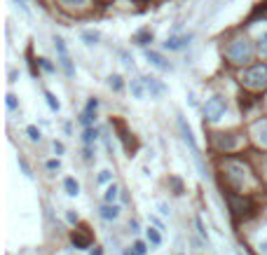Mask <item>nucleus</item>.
Listing matches in <instances>:
<instances>
[{
	"instance_id": "obj_1",
	"label": "nucleus",
	"mask_w": 267,
	"mask_h": 255,
	"mask_svg": "<svg viewBox=\"0 0 267 255\" xmlns=\"http://www.w3.org/2000/svg\"><path fill=\"white\" fill-rule=\"evenodd\" d=\"M178 129H181V136L183 140L190 145V150H193V157H194V164H197V169H199V176L202 178H206L209 173H206V166H204V162H202V155H199V148H197V140H194V134H193V129H190V124L185 122V117L178 115Z\"/></svg>"
},
{
	"instance_id": "obj_2",
	"label": "nucleus",
	"mask_w": 267,
	"mask_h": 255,
	"mask_svg": "<svg viewBox=\"0 0 267 255\" xmlns=\"http://www.w3.org/2000/svg\"><path fill=\"white\" fill-rule=\"evenodd\" d=\"M242 82L248 89H265L267 87V66H253L242 75Z\"/></svg>"
},
{
	"instance_id": "obj_3",
	"label": "nucleus",
	"mask_w": 267,
	"mask_h": 255,
	"mask_svg": "<svg viewBox=\"0 0 267 255\" xmlns=\"http://www.w3.org/2000/svg\"><path fill=\"white\" fill-rule=\"evenodd\" d=\"M227 56H230L235 64H246V61H251V56H253L251 43H248V40H235V43L230 45V49H227Z\"/></svg>"
},
{
	"instance_id": "obj_4",
	"label": "nucleus",
	"mask_w": 267,
	"mask_h": 255,
	"mask_svg": "<svg viewBox=\"0 0 267 255\" xmlns=\"http://www.w3.org/2000/svg\"><path fill=\"white\" fill-rule=\"evenodd\" d=\"M54 47H56V54H59V66L64 68L66 77H75V66L73 61H71V54H68V49H66V43L64 38H54Z\"/></svg>"
},
{
	"instance_id": "obj_5",
	"label": "nucleus",
	"mask_w": 267,
	"mask_h": 255,
	"mask_svg": "<svg viewBox=\"0 0 267 255\" xmlns=\"http://www.w3.org/2000/svg\"><path fill=\"white\" fill-rule=\"evenodd\" d=\"M225 110H227L225 98H223V96H214V98H209V101H206V106H204V115H206L209 122H218V119L225 115Z\"/></svg>"
},
{
	"instance_id": "obj_6",
	"label": "nucleus",
	"mask_w": 267,
	"mask_h": 255,
	"mask_svg": "<svg viewBox=\"0 0 267 255\" xmlns=\"http://www.w3.org/2000/svg\"><path fill=\"white\" fill-rule=\"evenodd\" d=\"M225 171H232V173H227V178L232 181V185H237V187H242L246 181V169L242 166V164H237V162H227L225 164Z\"/></svg>"
},
{
	"instance_id": "obj_7",
	"label": "nucleus",
	"mask_w": 267,
	"mask_h": 255,
	"mask_svg": "<svg viewBox=\"0 0 267 255\" xmlns=\"http://www.w3.org/2000/svg\"><path fill=\"white\" fill-rule=\"evenodd\" d=\"M146 61H148L150 66H155L157 70H164V73H171V70H173V66H171L160 52H152V49H148V52H146Z\"/></svg>"
},
{
	"instance_id": "obj_8",
	"label": "nucleus",
	"mask_w": 267,
	"mask_h": 255,
	"mask_svg": "<svg viewBox=\"0 0 267 255\" xmlns=\"http://www.w3.org/2000/svg\"><path fill=\"white\" fill-rule=\"evenodd\" d=\"M190 40H193V33H185V35H171V38H167L164 47L171 49V52H178V49H185V47L190 45Z\"/></svg>"
},
{
	"instance_id": "obj_9",
	"label": "nucleus",
	"mask_w": 267,
	"mask_h": 255,
	"mask_svg": "<svg viewBox=\"0 0 267 255\" xmlns=\"http://www.w3.org/2000/svg\"><path fill=\"white\" fill-rule=\"evenodd\" d=\"M141 80H143V85H146V92H148L152 98H160V96L167 94V87L162 85L157 77H150L148 75V77H141Z\"/></svg>"
},
{
	"instance_id": "obj_10",
	"label": "nucleus",
	"mask_w": 267,
	"mask_h": 255,
	"mask_svg": "<svg viewBox=\"0 0 267 255\" xmlns=\"http://www.w3.org/2000/svg\"><path fill=\"white\" fill-rule=\"evenodd\" d=\"M237 145H239V140L232 134H218L216 136V148L218 150H235Z\"/></svg>"
},
{
	"instance_id": "obj_11",
	"label": "nucleus",
	"mask_w": 267,
	"mask_h": 255,
	"mask_svg": "<svg viewBox=\"0 0 267 255\" xmlns=\"http://www.w3.org/2000/svg\"><path fill=\"white\" fill-rule=\"evenodd\" d=\"M230 206H232L235 213H248L253 209V204L248 202V199H242V197H237V194H230Z\"/></svg>"
},
{
	"instance_id": "obj_12",
	"label": "nucleus",
	"mask_w": 267,
	"mask_h": 255,
	"mask_svg": "<svg viewBox=\"0 0 267 255\" xmlns=\"http://www.w3.org/2000/svg\"><path fill=\"white\" fill-rule=\"evenodd\" d=\"M101 218H103V220H118L120 206H115V204H106V206L101 209Z\"/></svg>"
},
{
	"instance_id": "obj_13",
	"label": "nucleus",
	"mask_w": 267,
	"mask_h": 255,
	"mask_svg": "<svg viewBox=\"0 0 267 255\" xmlns=\"http://www.w3.org/2000/svg\"><path fill=\"white\" fill-rule=\"evenodd\" d=\"M134 43L141 45V47H146L148 43H152V33H150L148 28H143V31H139L136 35H134Z\"/></svg>"
},
{
	"instance_id": "obj_14",
	"label": "nucleus",
	"mask_w": 267,
	"mask_h": 255,
	"mask_svg": "<svg viewBox=\"0 0 267 255\" xmlns=\"http://www.w3.org/2000/svg\"><path fill=\"white\" fill-rule=\"evenodd\" d=\"M64 187H66V194H68V197H77V194H80V185H77L75 178H66Z\"/></svg>"
},
{
	"instance_id": "obj_15",
	"label": "nucleus",
	"mask_w": 267,
	"mask_h": 255,
	"mask_svg": "<svg viewBox=\"0 0 267 255\" xmlns=\"http://www.w3.org/2000/svg\"><path fill=\"white\" fill-rule=\"evenodd\" d=\"M73 244L77 246V248H87V246H89V234H87V232H77V230H75V232H73Z\"/></svg>"
},
{
	"instance_id": "obj_16",
	"label": "nucleus",
	"mask_w": 267,
	"mask_h": 255,
	"mask_svg": "<svg viewBox=\"0 0 267 255\" xmlns=\"http://www.w3.org/2000/svg\"><path fill=\"white\" fill-rule=\"evenodd\" d=\"M131 94H134V98H143V96H146L143 80H131Z\"/></svg>"
},
{
	"instance_id": "obj_17",
	"label": "nucleus",
	"mask_w": 267,
	"mask_h": 255,
	"mask_svg": "<svg viewBox=\"0 0 267 255\" xmlns=\"http://www.w3.org/2000/svg\"><path fill=\"white\" fill-rule=\"evenodd\" d=\"M82 43H85L87 47L98 45V33L97 31H82Z\"/></svg>"
},
{
	"instance_id": "obj_18",
	"label": "nucleus",
	"mask_w": 267,
	"mask_h": 255,
	"mask_svg": "<svg viewBox=\"0 0 267 255\" xmlns=\"http://www.w3.org/2000/svg\"><path fill=\"white\" fill-rule=\"evenodd\" d=\"M256 136L260 145H267V122H260L256 127Z\"/></svg>"
},
{
	"instance_id": "obj_19",
	"label": "nucleus",
	"mask_w": 267,
	"mask_h": 255,
	"mask_svg": "<svg viewBox=\"0 0 267 255\" xmlns=\"http://www.w3.org/2000/svg\"><path fill=\"white\" fill-rule=\"evenodd\" d=\"M146 236H148V241H150L152 246H160V244H162L160 230H152V227H148V230H146Z\"/></svg>"
},
{
	"instance_id": "obj_20",
	"label": "nucleus",
	"mask_w": 267,
	"mask_h": 255,
	"mask_svg": "<svg viewBox=\"0 0 267 255\" xmlns=\"http://www.w3.org/2000/svg\"><path fill=\"white\" fill-rule=\"evenodd\" d=\"M45 98H47V106H49V110H54V113H59V110H61V103L56 101V96H54L52 92H45Z\"/></svg>"
},
{
	"instance_id": "obj_21",
	"label": "nucleus",
	"mask_w": 267,
	"mask_h": 255,
	"mask_svg": "<svg viewBox=\"0 0 267 255\" xmlns=\"http://www.w3.org/2000/svg\"><path fill=\"white\" fill-rule=\"evenodd\" d=\"M118 194H120L118 185H110V187L106 190V194H103V197H106V204H113L115 199H118Z\"/></svg>"
},
{
	"instance_id": "obj_22",
	"label": "nucleus",
	"mask_w": 267,
	"mask_h": 255,
	"mask_svg": "<svg viewBox=\"0 0 267 255\" xmlns=\"http://www.w3.org/2000/svg\"><path fill=\"white\" fill-rule=\"evenodd\" d=\"M108 87H110V89H115V92H120V89H122V77H120V75H110V77H108Z\"/></svg>"
},
{
	"instance_id": "obj_23",
	"label": "nucleus",
	"mask_w": 267,
	"mask_h": 255,
	"mask_svg": "<svg viewBox=\"0 0 267 255\" xmlns=\"http://www.w3.org/2000/svg\"><path fill=\"white\" fill-rule=\"evenodd\" d=\"M97 136H98V131H97V129L89 127V129L85 131V143H87V145H89V143H94V140H97Z\"/></svg>"
},
{
	"instance_id": "obj_24",
	"label": "nucleus",
	"mask_w": 267,
	"mask_h": 255,
	"mask_svg": "<svg viewBox=\"0 0 267 255\" xmlns=\"http://www.w3.org/2000/svg\"><path fill=\"white\" fill-rule=\"evenodd\" d=\"M64 7H82V5H87V0H59Z\"/></svg>"
},
{
	"instance_id": "obj_25",
	"label": "nucleus",
	"mask_w": 267,
	"mask_h": 255,
	"mask_svg": "<svg viewBox=\"0 0 267 255\" xmlns=\"http://www.w3.org/2000/svg\"><path fill=\"white\" fill-rule=\"evenodd\" d=\"M258 49H260V54L263 56H267V31L260 35V43H258Z\"/></svg>"
},
{
	"instance_id": "obj_26",
	"label": "nucleus",
	"mask_w": 267,
	"mask_h": 255,
	"mask_svg": "<svg viewBox=\"0 0 267 255\" xmlns=\"http://www.w3.org/2000/svg\"><path fill=\"white\" fill-rule=\"evenodd\" d=\"M80 122H82V124H85L87 129H89V127H92V122H94V113H82Z\"/></svg>"
},
{
	"instance_id": "obj_27",
	"label": "nucleus",
	"mask_w": 267,
	"mask_h": 255,
	"mask_svg": "<svg viewBox=\"0 0 267 255\" xmlns=\"http://www.w3.org/2000/svg\"><path fill=\"white\" fill-rule=\"evenodd\" d=\"M26 134H28V139L31 140H40L43 136H40V129H35V127H28L26 129Z\"/></svg>"
},
{
	"instance_id": "obj_28",
	"label": "nucleus",
	"mask_w": 267,
	"mask_h": 255,
	"mask_svg": "<svg viewBox=\"0 0 267 255\" xmlns=\"http://www.w3.org/2000/svg\"><path fill=\"white\" fill-rule=\"evenodd\" d=\"M197 230H199V234H202L204 239H206V244H209V232H206V227H204L202 218H197Z\"/></svg>"
},
{
	"instance_id": "obj_29",
	"label": "nucleus",
	"mask_w": 267,
	"mask_h": 255,
	"mask_svg": "<svg viewBox=\"0 0 267 255\" xmlns=\"http://www.w3.org/2000/svg\"><path fill=\"white\" fill-rule=\"evenodd\" d=\"M17 5H19V10L24 12V14H31V7H28V0H14Z\"/></svg>"
},
{
	"instance_id": "obj_30",
	"label": "nucleus",
	"mask_w": 267,
	"mask_h": 255,
	"mask_svg": "<svg viewBox=\"0 0 267 255\" xmlns=\"http://www.w3.org/2000/svg\"><path fill=\"white\" fill-rule=\"evenodd\" d=\"M19 166H22V171H24V176H26V178H33L31 169H28V164H26V162L22 160V157H19Z\"/></svg>"
},
{
	"instance_id": "obj_31",
	"label": "nucleus",
	"mask_w": 267,
	"mask_h": 255,
	"mask_svg": "<svg viewBox=\"0 0 267 255\" xmlns=\"http://www.w3.org/2000/svg\"><path fill=\"white\" fill-rule=\"evenodd\" d=\"M5 98H7V108H10V110H17V96H14V94H7Z\"/></svg>"
},
{
	"instance_id": "obj_32",
	"label": "nucleus",
	"mask_w": 267,
	"mask_h": 255,
	"mask_svg": "<svg viewBox=\"0 0 267 255\" xmlns=\"http://www.w3.org/2000/svg\"><path fill=\"white\" fill-rule=\"evenodd\" d=\"M97 108H98V101H97V98H89V103H87L85 113H97Z\"/></svg>"
},
{
	"instance_id": "obj_33",
	"label": "nucleus",
	"mask_w": 267,
	"mask_h": 255,
	"mask_svg": "<svg viewBox=\"0 0 267 255\" xmlns=\"http://www.w3.org/2000/svg\"><path fill=\"white\" fill-rule=\"evenodd\" d=\"M134 251H136L139 255H143L148 248H146V244H143V241H136V244H134Z\"/></svg>"
},
{
	"instance_id": "obj_34",
	"label": "nucleus",
	"mask_w": 267,
	"mask_h": 255,
	"mask_svg": "<svg viewBox=\"0 0 267 255\" xmlns=\"http://www.w3.org/2000/svg\"><path fill=\"white\" fill-rule=\"evenodd\" d=\"M110 178H113V173H110V171H101V176H98V183H108Z\"/></svg>"
},
{
	"instance_id": "obj_35",
	"label": "nucleus",
	"mask_w": 267,
	"mask_h": 255,
	"mask_svg": "<svg viewBox=\"0 0 267 255\" xmlns=\"http://www.w3.org/2000/svg\"><path fill=\"white\" fill-rule=\"evenodd\" d=\"M47 169H49V171L61 169V162H59V160H49V162H47Z\"/></svg>"
},
{
	"instance_id": "obj_36",
	"label": "nucleus",
	"mask_w": 267,
	"mask_h": 255,
	"mask_svg": "<svg viewBox=\"0 0 267 255\" xmlns=\"http://www.w3.org/2000/svg\"><path fill=\"white\" fill-rule=\"evenodd\" d=\"M40 66H43V68H45V70H47V73H54V66L49 64L47 59H40Z\"/></svg>"
},
{
	"instance_id": "obj_37",
	"label": "nucleus",
	"mask_w": 267,
	"mask_h": 255,
	"mask_svg": "<svg viewBox=\"0 0 267 255\" xmlns=\"http://www.w3.org/2000/svg\"><path fill=\"white\" fill-rule=\"evenodd\" d=\"M52 148H54V152H56V155H64V143H56V140H54Z\"/></svg>"
},
{
	"instance_id": "obj_38",
	"label": "nucleus",
	"mask_w": 267,
	"mask_h": 255,
	"mask_svg": "<svg viewBox=\"0 0 267 255\" xmlns=\"http://www.w3.org/2000/svg\"><path fill=\"white\" fill-rule=\"evenodd\" d=\"M66 218H68V223H77V213H73V211L66 213Z\"/></svg>"
},
{
	"instance_id": "obj_39",
	"label": "nucleus",
	"mask_w": 267,
	"mask_h": 255,
	"mask_svg": "<svg viewBox=\"0 0 267 255\" xmlns=\"http://www.w3.org/2000/svg\"><path fill=\"white\" fill-rule=\"evenodd\" d=\"M258 251H260V255H267V241H263V244L258 246Z\"/></svg>"
},
{
	"instance_id": "obj_40",
	"label": "nucleus",
	"mask_w": 267,
	"mask_h": 255,
	"mask_svg": "<svg viewBox=\"0 0 267 255\" xmlns=\"http://www.w3.org/2000/svg\"><path fill=\"white\" fill-rule=\"evenodd\" d=\"M160 211L164 213V215H169V206H167V204H160Z\"/></svg>"
},
{
	"instance_id": "obj_41",
	"label": "nucleus",
	"mask_w": 267,
	"mask_h": 255,
	"mask_svg": "<svg viewBox=\"0 0 267 255\" xmlns=\"http://www.w3.org/2000/svg\"><path fill=\"white\" fill-rule=\"evenodd\" d=\"M124 255H139V253H136V251H131V248H127V251H124Z\"/></svg>"
},
{
	"instance_id": "obj_42",
	"label": "nucleus",
	"mask_w": 267,
	"mask_h": 255,
	"mask_svg": "<svg viewBox=\"0 0 267 255\" xmlns=\"http://www.w3.org/2000/svg\"><path fill=\"white\" fill-rule=\"evenodd\" d=\"M237 255H244V253H237Z\"/></svg>"
}]
</instances>
